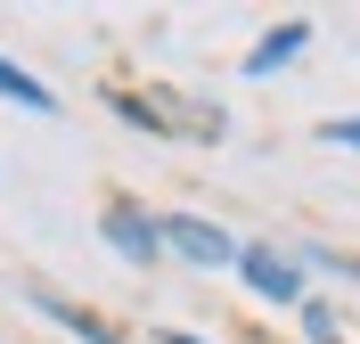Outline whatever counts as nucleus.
I'll return each instance as SVG.
<instances>
[{
    "label": "nucleus",
    "instance_id": "1",
    "mask_svg": "<svg viewBox=\"0 0 360 344\" xmlns=\"http://www.w3.org/2000/svg\"><path fill=\"white\" fill-rule=\"evenodd\" d=\"M238 271H246V287L262 303H287V312L311 303V287H303V254H295V246H262V238H254V246L238 254Z\"/></svg>",
    "mask_w": 360,
    "mask_h": 344
},
{
    "label": "nucleus",
    "instance_id": "2",
    "mask_svg": "<svg viewBox=\"0 0 360 344\" xmlns=\"http://www.w3.org/2000/svg\"><path fill=\"white\" fill-rule=\"evenodd\" d=\"M98 238H107L115 254H123V262H139V271H148V262H164V213H148V205H131V197H115L107 213H98Z\"/></svg>",
    "mask_w": 360,
    "mask_h": 344
},
{
    "label": "nucleus",
    "instance_id": "3",
    "mask_svg": "<svg viewBox=\"0 0 360 344\" xmlns=\"http://www.w3.org/2000/svg\"><path fill=\"white\" fill-rule=\"evenodd\" d=\"M164 246L180 262H197V271H238V254H246L221 222H205V213H164Z\"/></svg>",
    "mask_w": 360,
    "mask_h": 344
},
{
    "label": "nucleus",
    "instance_id": "4",
    "mask_svg": "<svg viewBox=\"0 0 360 344\" xmlns=\"http://www.w3.org/2000/svg\"><path fill=\"white\" fill-rule=\"evenodd\" d=\"M25 303H33V312H41V320H58V328H66L74 344H123V336H115L107 320H90L82 303H66V295H49V287H25Z\"/></svg>",
    "mask_w": 360,
    "mask_h": 344
},
{
    "label": "nucleus",
    "instance_id": "5",
    "mask_svg": "<svg viewBox=\"0 0 360 344\" xmlns=\"http://www.w3.org/2000/svg\"><path fill=\"white\" fill-rule=\"evenodd\" d=\"M303 42H311V17H287V25H270V33H262V49H254V58H246V74H254V82H262V74L295 66V58H303Z\"/></svg>",
    "mask_w": 360,
    "mask_h": 344
},
{
    "label": "nucleus",
    "instance_id": "6",
    "mask_svg": "<svg viewBox=\"0 0 360 344\" xmlns=\"http://www.w3.org/2000/svg\"><path fill=\"white\" fill-rule=\"evenodd\" d=\"M0 98H17L25 115H58V91H49V82H33L25 66H8V58H0Z\"/></svg>",
    "mask_w": 360,
    "mask_h": 344
},
{
    "label": "nucleus",
    "instance_id": "7",
    "mask_svg": "<svg viewBox=\"0 0 360 344\" xmlns=\"http://www.w3.org/2000/svg\"><path fill=\"white\" fill-rule=\"evenodd\" d=\"M303 336H311V344H344V328H336V312H328V303H303Z\"/></svg>",
    "mask_w": 360,
    "mask_h": 344
},
{
    "label": "nucleus",
    "instance_id": "8",
    "mask_svg": "<svg viewBox=\"0 0 360 344\" xmlns=\"http://www.w3.org/2000/svg\"><path fill=\"white\" fill-rule=\"evenodd\" d=\"M319 139H328V148H352V156H360V115H336V123H319Z\"/></svg>",
    "mask_w": 360,
    "mask_h": 344
},
{
    "label": "nucleus",
    "instance_id": "9",
    "mask_svg": "<svg viewBox=\"0 0 360 344\" xmlns=\"http://www.w3.org/2000/svg\"><path fill=\"white\" fill-rule=\"evenodd\" d=\"M156 344H205V336H188V328H156Z\"/></svg>",
    "mask_w": 360,
    "mask_h": 344
}]
</instances>
